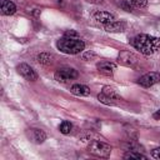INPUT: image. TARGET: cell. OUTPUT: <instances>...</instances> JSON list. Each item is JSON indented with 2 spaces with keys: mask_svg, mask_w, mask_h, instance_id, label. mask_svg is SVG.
<instances>
[{
  "mask_svg": "<svg viewBox=\"0 0 160 160\" xmlns=\"http://www.w3.org/2000/svg\"><path fill=\"white\" fill-rule=\"evenodd\" d=\"M132 45L144 55H152L160 50V38L151 36L148 34L136 35L132 39Z\"/></svg>",
  "mask_w": 160,
  "mask_h": 160,
  "instance_id": "6da1fadb",
  "label": "cell"
},
{
  "mask_svg": "<svg viewBox=\"0 0 160 160\" xmlns=\"http://www.w3.org/2000/svg\"><path fill=\"white\" fill-rule=\"evenodd\" d=\"M58 49L61 52L65 54H79L85 49V42L78 38H69V36H64L61 39L58 40L56 42Z\"/></svg>",
  "mask_w": 160,
  "mask_h": 160,
  "instance_id": "7a4b0ae2",
  "label": "cell"
},
{
  "mask_svg": "<svg viewBox=\"0 0 160 160\" xmlns=\"http://www.w3.org/2000/svg\"><path fill=\"white\" fill-rule=\"evenodd\" d=\"M88 151L98 158H109L111 154V146L104 141L92 140L88 146Z\"/></svg>",
  "mask_w": 160,
  "mask_h": 160,
  "instance_id": "3957f363",
  "label": "cell"
},
{
  "mask_svg": "<svg viewBox=\"0 0 160 160\" xmlns=\"http://www.w3.org/2000/svg\"><path fill=\"white\" fill-rule=\"evenodd\" d=\"M98 100L101 102V104H105V105H116L121 98L116 94V91L114 90V88L111 86H104L101 92L98 95Z\"/></svg>",
  "mask_w": 160,
  "mask_h": 160,
  "instance_id": "277c9868",
  "label": "cell"
},
{
  "mask_svg": "<svg viewBox=\"0 0 160 160\" xmlns=\"http://www.w3.org/2000/svg\"><path fill=\"white\" fill-rule=\"evenodd\" d=\"M78 78V71L72 68H60L55 72V80L59 82H68Z\"/></svg>",
  "mask_w": 160,
  "mask_h": 160,
  "instance_id": "5b68a950",
  "label": "cell"
},
{
  "mask_svg": "<svg viewBox=\"0 0 160 160\" xmlns=\"http://www.w3.org/2000/svg\"><path fill=\"white\" fill-rule=\"evenodd\" d=\"M138 82H139V85H141L144 88H150V86L160 82V74L159 72H154V71L148 72V74L142 75L138 80Z\"/></svg>",
  "mask_w": 160,
  "mask_h": 160,
  "instance_id": "8992f818",
  "label": "cell"
},
{
  "mask_svg": "<svg viewBox=\"0 0 160 160\" xmlns=\"http://www.w3.org/2000/svg\"><path fill=\"white\" fill-rule=\"evenodd\" d=\"M118 61L124 66H135L138 64V56L130 51H121L118 56Z\"/></svg>",
  "mask_w": 160,
  "mask_h": 160,
  "instance_id": "52a82bcc",
  "label": "cell"
},
{
  "mask_svg": "<svg viewBox=\"0 0 160 160\" xmlns=\"http://www.w3.org/2000/svg\"><path fill=\"white\" fill-rule=\"evenodd\" d=\"M16 70H18V72H19L24 79H26V80H29V81H35V80L38 79V74H36L35 70H34L31 66H29L28 64H19V65L16 66Z\"/></svg>",
  "mask_w": 160,
  "mask_h": 160,
  "instance_id": "ba28073f",
  "label": "cell"
},
{
  "mask_svg": "<svg viewBox=\"0 0 160 160\" xmlns=\"http://www.w3.org/2000/svg\"><path fill=\"white\" fill-rule=\"evenodd\" d=\"M96 69L101 74V75H105V76H111L116 69V65L111 61H100L98 65H96Z\"/></svg>",
  "mask_w": 160,
  "mask_h": 160,
  "instance_id": "9c48e42d",
  "label": "cell"
},
{
  "mask_svg": "<svg viewBox=\"0 0 160 160\" xmlns=\"http://www.w3.org/2000/svg\"><path fill=\"white\" fill-rule=\"evenodd\" d=\"M94 19L96 21H99L100 24H104V25L115 21V16L112 14L108 12V11H98V12H95L94 14Z\"/></svg>",
  "mask_w": 160,
  "mask_h": 160,
  "instance_id": "30bf717a",
  "label": "cell"
},
{
  "mask_svg": "<svg viewBox=\"0 0 160 160\" xmlns=\"http://www.w3.org/2000/svg\"><path fill=\"white\" fill-rule=\"evenodd\" d=\"M30 136H31L32 141L36 144H42L46 140V134L41 129H35V128L30 129Z\"/></svg>",
  "mask_w": 160,
  "mask_h": 160,
  "instance_id": "8fae6325",
  "label": "cell"
},
{
  "mask_svg": "<svg viewBox=\"0 0 160 160\" xmlns=\"http://www.w3.org/2000/svg\"><path fill=\"white\" fill-rule=\"evenodd\" d=\"M104 28H105V30L109 31V32H121V31L125 30L126 25H125V22H122V21H112V22H110V24L104 25Z\"/></svg>",
  "mask_w": 160,
  "mask_h": 160,
  "instance_id": "7c38bea8",
  "label": "cell"
},
{
  "mask_svg": "<svg viewBox=\"0 0 160 160\" xmlns=\"http://www.w3.org/2000/svg\"><path fill=\"white\" fill-rule=\"evenodd\" d=\"M70 91H71V94H74L76 96H88V95H90V89L85 85H81V84L72 85Z\"/></svg>",
  "mask_w": 160,
  "mask_h": 160,
  "instance_id": "4fadbf2b",
  "label": "cell"
},
{
  "mask_svg": "<svg viewBox=\"0 0 160 160\" xmlns=\"http://www.w3.org/2000/svg\"><path fill=\"white\" fill-rule=\"evenodd\" d=\"M16 11V6L12 1L1 0V14L2 15H12Z\"/></svg>",
  "mask_w": 160,
  "mask_h": 160,
  "instance_id": "5bb4252c",
  "label": "cell"
},
{
  "mask_svg": "<svg viewBox=\"0 0 160 160\" xmlns=\"http://www.w3.org/2000/svg\"><path fill=\"white\" fill-rule=\"evenodd\" d=\"M39 64H42V65H50L52 64V60H54V55L50 54V52H40L36 58Z\"/></svg>",
  "mask_w": 160,
  "mask_h": 160,
  "instance_id": "9a60e30c",
  "label": "cell"
},
{
  "mask_svg": "<svg viewBox=\"0 0 160 160\" xmlns=\"http://www.w3.org/2000/svg\"><path fill=\"white\" fill-rule=\"evenodd\" d=\"M71 129H72V124L70 122V121H66V120H64L60 125H59V130H60V132L61 134H70V131H71Z\"/></svg>",
  "mask_w": 160,
  "mask_h": 160,
  "instance_id": "2e32d148",
  "label": "cell"
},
{
  "mask_svg": "<svg viewBox=\"0 0 160 160\" xmlns=\"http://www.w3.org/2000/svg\"><path fill=\"white\" fill-rule=\"evenodd\" d=\"M124 159H148L146 158V155H144V154H141V152H136L135 150H132V151H129V152H126L125 155H124Z\"/></svg>",
  "mask_w": 160,
  "mask_h": 160,
  "instance_id": "e0dca14e",
  "label": "cell"
},
{
  "mask_svg": "<svg viewBox=\"0 0 160 160\" xmlns=\"http://www.w3.org/2000/svg\"><path fill=\"white\" fill-rule=\"evenodd\" d=\"M120 6H121L124 10H126V11H131V10H132V6H134V4H132L130 0H121V2H120Z\"/></svg>",
  "mask_w": 160,
  "mask_h": 160,
  "instance_id": "ac0fdd59",
  "label": "cell"
},
{
  "mask_svg": "<svg viewBox=\"0 0 160 160\" xmlns=\"http://www.w3.org/2000/svg\"><path fill=\"white\" fill-rule=\"evenodd\" d=\"M132 4H134V6H136V8H145L146 5H148V0H130Z\"/></svg>",
  "mask_w": 160,
  "mask_h": 160,
  "instance_id": "d6986e66",
  "label": "cell"
},
{
  "mask_svg": "<svg viewBox=\"0 0 160 160\" xmlns=\"http://www.w3.org/2000/svg\"><path fill=\"white\" fill-rule=\"evenodd\" d=\"M95 56H96V54L92 52V51H86V52L82 54V59H84V60H91V59H94Z\"/></svg>",
  "mask_w": 160,
  "mask_h": 160,
  "instance_id": "ffe728a7",
  "label": "cell"
},
{
  "mask_svg": "<svg viewBox=\"0 0 160 160\" xmlns=\"http://www.w3.org/2000/svg\"><path fill=\"white\" fill-rule=\"evenodd\" d=\"M151 156L158 159V160H160V148H156V149L151 150Z\"/></svg>",
  "mask_w": 160,
  "mask_h": 160,
  "instance_id": "44dd1931",
  "label": "cell"
},
{
  "mask_svg": "<svg viewBox=\"0 0 160 160\" xmlns=\"http://www.w3.org/2000/svg\"><path fill=\"white\" fill-rule=\"evenodd\" d=\"M64 35H65V36H69V38H76V36H78V32L74 31V30H68V31H65Z\"/></svg>",
  "mask_w": 160,
  "mask_h": 160,
  "instance_id": "7402d4cb",
  "label": "cell"
},
{
  "mask_svg": "<svg viewBox=\"0 0 160 160\" xmlns=\"http://www.w3.org/2000/svg\"><path fill=\"white\" fill-rule=\"evenodd\" d=\"M152 118H154L155 120H160V109L152 114Z\"/></svg>",
  "mask_w": 160,
  "mask_h": 160,
  "instance_id": "603a6c76",
  "label": "cell"
}]
</instances>
